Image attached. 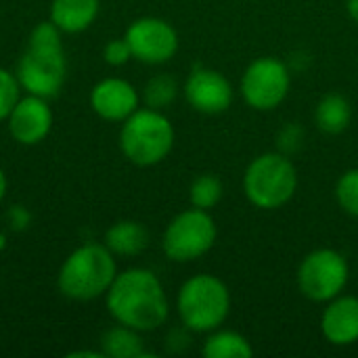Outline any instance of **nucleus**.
<instances>
[{"instance_id": "1", "label": "nucleus", "mask_w": 358, "mask_h": 358, "mask_svg": "<svg viewBox=\"0 0 358 358\" xmlns=\"http://www.w3.org/2000/svg\"><path fill=\"white\" fill-rule=\"evenodd\" d=\"M105 304L115 323L141 334L159 329L170 317V302L157 275L149 268L117 273L105 294Z\"/></svg>"}, {"instance_id": "2", "label": "nucleus", "mask_w": 358, "mask_h": 358, "mask_svg": "<svg viewBox=\"0 0 358 358\" xmlns=\"http://www.w3.org/2000/svg\"><path fill=\"white\" fill-rule=\"evenodd\" d=\"M117 277L115 256L105 243H84L59 268V292L76 302H90L107 294Z\"/></svg>"}, {"instance_id": "3", "label": "nucleus", "mask_w": 358, "mask_h": 358, "mask_svg": "<svg viewBox=\"0 0 358 358\" xmlns=\"http://www.w3.org/2000/svg\"><path fill=\"white\" fill-rule=\"evenodd\" d=\"M176 310L187 331L210 334L222 327L229 319L231 292L227 283L216 275H193L178 289Z\"/></svg>"}, {"instance_id": "4", "label": "nucleus", "mask_w": 358, "mask_h": 358, "mask_svg": "<svg viewBox=\"0 0 358 358\" xmlns=\"http://www.w3.org/2000/svg\"><path fill=\"white\" fill-rule=\"evenodd\" d=\"M174 126L164 111L138 107L122 122L120 149L128 162L141 168L164 162L174 149Z\"/></svg>"}, {"instance_id": "5", "label": "nucleus", "mask_w": 358, "mask_h": 358, "mask_svg": "<svg viewBox=\"0 0 358 358\" xmlns=\"http://www.w3.org/2000/svg\"><path fill=\"white\" fill-rule=\"evenodd\" d=\"M298 189V170L289 155L268 151L250 162L243 174L248 201L258 210H279L292 201Z\"/></svg>"}, {"instance_id": "6", "label": "nucleus", "mask_w": 358, "mask_h": 358, "mask_svg": "<svg viewBox=\"0 0 358 358\" xmlns=\"http://www.w3.org/2000/svg\"><path fill=\"white\" fill-rule=\"evenodd\" d=\"M216 237L218 229L212 214L208 210L189 208L168 222L162 248L172 262H193L214 248Z\"/></svg>"}, {"instance_id": "7", "label": "nucleus", "mask_w": 358, "mask_h": 358, "mask_svg": "<svg viewBox=\"0 0 358 358\" xmlns=\"http://www.w3.org/2000/svg\"><path fill=\"white\" fill-rule=\"evenodd\" d=\"M350 268L346 258L331 248H319L306 254L298 266V289L310 302L327 304L348 285Z\"/></svg>"}, {"instance_id": "8", "label": "nucleus", "mask_w": 358, "mask_h": 358, "mask_svg": "<svg viewBox=\"0 0 358 358\" xmlns=\"http://www.w3.org/2000/svg\"><path fill=\"white\" fill-rule=\"evenodd\" d=\"M292 88V71L287 63L275 57L254 59L241 76V96L256 111H273Z\"/></svg>"}, {"instance_id": "9", "label": "nucleus", "mask_w": 358, "mask_h": 358, "mask_svg": "<svg viewBox=\"0 0 358 358\" xmlns=\"http://www.w3.org/2000/svg\"><path fill=\"white\" fill-rule=\"evenodd\" d=\"M67 78V59L63 48L27 46L17 65V80L27 94L52 99L61 92Z\"/></svg>"}, {"instance_id": "10", "label": "nucleus", "mask_w": 358, "mask_h": 358, "mask_svg": "<svg viewBox=\"0 0 358 358\" xmlns=\"http://www.w3.org/2000/svg\"><path fill=\"white\" fill-rule=\"evenodd\" d=\"M124 38L130 44L132 59L145 65L168 63L178 50L176 29L159 17H141L132 21Z\"/></svg>"}, {"instance_id": "11", "label": "nucleus", "mask_w": 358, "mask_h": 358, "mask_svg": "<svg viewBox=\"0 0 358 358\" xmlns=\"http://www.w3.org/2000/svg\"><path fill=\"white\" fill-rule=\"evenodd\" d=\"M185 99L197 113L203 115H218L224 113L233 103V86L231 82L216 69H208L197 65L185 86H182Z\"/></svg>"}, {"instance_id": "12", "label": "nucleus", "mask_w": 358, "mask_h": 358, "mask_svg": "<svg viewBox=\"0 0 358 358\" xmlns=\"http://www.w3.org/2000/svg\"><path fill=\"white\" fill-rule=\"evenodd\" d=\"M6 122L10 136L19 145H38L52 128V109L48 107L46 99L27 94L17 101Z\"/></svg>"}, {"instance_id": "13", "label": "nucleus", "mask_w": 358, "mask_h": 358, "mask_svg": "<svg viewBox=\"0 0 358 358\" xmlns=\"http://www.w3.org/2000/svg\"><path fill=\"white\" fill-rule=\"evenodd\" d=\"M141 105L138 90L124 78H105L90 90L92 111L107 122H124Z\"/></svg>"}, {"instance_id": "14", "label": "nucleus", "mask_w": 358, "mask_h": 358, "mask_svg": "<svg viewBox=\"0 0 358 358\" xmlns=\"http://www.w3.org/2000/svg\"><path fill=\"white\" fill-rule=\"evenodd\" d=\"M321 334L334 346L358 342V296H336L321 315Z\"/></svg>"}, {"instance_id": "15", "label": "nucleus", "mask_w": 358, "mask_h": 358, "mask_svg": "<svg viewBox=\"0 0 358 358\" xmlns=\"http://www.w3.org/2000/svg\"><path fill=\"white\" fill-rule=\"evenodd\" d=\"M101 10V0H52L50 21L63 34H80L88 29Z\"/></svg>"}, {"instance_id": "16", "label": "nucleus", "mask_w": 358, "mask_h": 358, "mask_svg": "<svg viewBox=\"0 0 358 358\" xmlns=\"http://www.w3.org/2000/svg\"><path fill=\"white\" fill-rule=\"evenodd\" d=\"M149 239L147 227L136 220H120L105 233V245L113 256L122 258H134L143 254L149 245Z\"/></svg>"}, {"instance_id": "17", "label": "nucleus", "mask_w": 358, "mask_h": 358, "mask_svg": "<svg viewBox=\"0 0 358 358\" xmlns=\"http://www.w3.org/2000/svg\"><path fill=\"white\" fill-rule=\"evenodd\" d=\"M352 122V105L340 92H329L321 96L315 109V124L323 134H342Z\"/></svg>"}, {"instance_id": "18", "label": "nucleus", "mask_w": 358, "mask_h": 358, "mask_svg": "<svg viewBox=\"0 0 358 358\" xmlns=\"http://www.w3.org/2000/svg\"><path fill=\"white\" fill-rule=\"evenodd\" d=\"M101 352L109 358H143L145 344L141 331L128 325H113L101 336Z\"/></svg>"}, {"instance_id": "19", "label": "nucleus", "mask_w": 358, "mask_h": 358, "mask_svg": "<svg viewBox=\"0 0 358 358\" xmlns=\"http://www.w3.org/2000/svg\"><path fill=\"white\" fill-rule=\"evenodd\" d=\"M201 355L208 358H250L254 357V348L245 336L218 327L208 334Z\"/></svg>"}, {"instance_id": "20", "label": "nucleus", "mask_w": 358, "mask_h": 358, "mask_svg": "<svg viewBox=\"0 0 358 358\" xmlns=\"http://www.w3.org/2000/svg\"><path fill=\"white\" fill-rule=\"evenodd\" d=\"M178 96V82L174 76L170 73H155L153 78L147 80L141 101L145 103V107L149 109H157L164 111L168 109Z\"/></svg>"}, {"instance_id": "21", "label": "nucleus", "mask_w": 358, "mask_h": 358, "mask_svg": "<svg viewBox=\"0 0 358 358\" xmlns=\"http://www.w3.org/2000/svg\"><path fill=\"white\" fill-rule=\"evenodd\" d=\"M224 195V187L220 182L218 176L214 174H199L191 187H189V199H191V206L193 208H199V210H212L220 203Z\"/></svg>"}, {"instance_id": "22", "label": "nucleus", "mask_w": 358, "mask_h": 358, "mask_svg": "<svg viewBox=\"0 0 358 358\" xmlns=\"http://www.w3.org/2000/svg\"><path fill=\"white\" fill-rule=\"evenodd\" d=\"M336 201L352 218H358V168L344 172L336 182Z\"/></svg>"}, {"instance_id": "23", "label": "nucleus", "mask_w": 358, "mask_h": 358, "mask_svg": "<svg viewBox=\"0 0 358 358\" xmlns=\"http://www.w3.org/2000/svg\"><path fill=\"white\" fill-rule=\"evenodd\" d=\"M21 99V84L17 80V73L0 67V122L6 120Z\"/></svg>"}, {"instance_id": "24", "label": "nucleus", "mask_w": 358, "mask_h": 358, "mask_svg": "<svg viewBox=\"0 0 358 358\" xmlns=\"http://www.w3.org/2000/svg\"><path fill=\"white\" fill-rule=\"evenodd\" d=\"M61 36H63V31L52 21H42V23H38L31 29L27 46H36V48H63Z\"/></svg>"}, {"instance_id": "25", "label": "nucleus", "mask_w": 358, "mask_h": 358, "mask_svg": "<svg viewBox=\"0 0 358 358\" xmlns=\"http://www.w3.org/2000/svg\"><path fill=\"white\" fill-rule=\"evenodd\" d=\"M277 145H279V151L285 153V155H294L302 149L304 145V128L300 124H287L279 136H277Z\"/></svg>"}, {"instance_id": "26", "label": "nucleus", "mask_w": 358, "mask_h": 358, "mask_svg": "<svg viewBox=\"0 0 358 358\" xmlns=\"http://www.w3.org/2000/svg\"><path fill=\"white\" fill-rule=\"evenodd\" d=\"M103 59L107 65L111 67H122L132 59V50L130 44L126 42V38H113L105 44L103 48Z\"/></svg>"}, {"instance_id": "27", "label": "nucleus", "mask_w": 358, "mask_h": 358, "mask_svg": "<svg viewBox=\"0 0 358 358\" xmlns=\"http://www.w3.org/2000/svg\"><path fill=\"white\" fill-rule=\"evenodd\" d=\"M31 222V214L23 206H13L6 212V224L10 231H25Z\"/></svg>"}, {"instance_id": "28", "label": "nucleus", "mask_w": 358, "mask_h": 358, "mask_svg": "<svg viewBox=\"0 0 358 358\" xmlns=\"http://www.w3.org/2000/svg\"><path fill=\"white\" fill-rule=\"evenodd\" d=\"M346 8H348L350 19H355L358 23V0H348V2H346Z\"/></svg>"}, {"instance_id": "29", "label": "nucleus", "mask_w": 358, "mask_h": 358, "mask_svg": "<svg viewBox=\"0 0 358 358\" xmlns=\"http://www.w3.org/2000/svg\"><path fill=\"white\" fill-rule=\"evenodd\" d=\"M6 187H8L6 174H4V170L0 168V203H2V199H4V195H6Z\"/></svg>"}, {"instance_id": "30", "label": "nucleus", "mask_w": 358, "mask_h": 358, "mask_svg": "<svg viewBox=\"0 0 358 358\" xmlns=\"http://www.w3.org/2000/svg\"><path fill=\"white\" fill-rule=\"evenodd\" d=\"M6 248V237H4V233H0V252Z\"/></svg>"}]
</instances>
